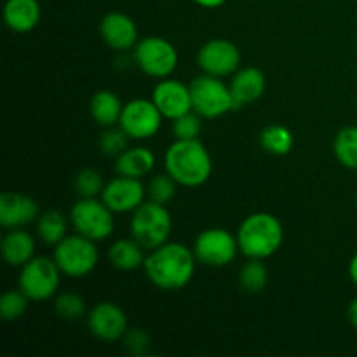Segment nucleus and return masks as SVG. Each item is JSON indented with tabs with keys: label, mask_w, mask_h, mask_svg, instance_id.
Here are the masks:
<instances>
[{
	"label": "nucleus",
	"mask_w": 357,
	"mask_h": 357,
	"mask_svg": "<svg viewBox=\"0 0 357 357\" xmlns=\"http://www.w3.org/2000/svg\"><path fill=\"white\" fill-rule=\"evenodd\" d=\"M194 250L180 243L167 241L162 246L152 250L145 258V274L155 288L164 291L183 289L195 274Z\"/></svg>",
	"instance_id": "obj_1"
},
{
	"label": "nucleus",
	"mask_w": 357,
	"mask_h": 357,
	"mask_svg": "<svg viewBox=\"0 0 357 357\" xmlns=\"http://www.w3.org/2000/svg\"><path fill=\"white\" fill-rule=\"evenodd\" d=\"M70 223L77 234L91 241H105L115 229L114 211L96 197H80L70 211Z\"/></svg>",
	"instance_id": "obj_6"
},
{
	"label": "nucleus",
	"mask_w": 357,
	"mask_h": 357,
	"mask_svg": "<svg viewBox=\"0 0 357 357\" xmlns=\"http://www.w3.org/2000/svg\"><path fill=\"white\" fill-rule=\"evenodd\" d=\"M333 153L338 162L349 169H357V126H347L335 136Z\"/></svg>",
	"instance_id": "obj_25"
},
{
	"label": "nucleus",
	"mask_w": 357,
	"mask_h": 357,
	"mask_svg": "<svg viewBox=\"0 0 357 357\" xmlns=\"http://www.w3.org/2000/svg\"><path fill=\"white\" fill-rule=\"evenodd\" d=\"M66 230H68V222H66L65 215L59 211H45L37 218V234L42 239V243L49 244V246H56L61 243L66 237Z\"/></svg>",
	"instance_id": "obj_24"
},
{
	"label": "nucleus",
	"mask_w": 357,
	"mask_h": 357,
	"mask_svg": "<svg viewBox=\"0 0 357 357\" xmlns=\"http://www.w3.org/2000/svg\"><path fill=\"white\" fill-rule=\"evenodd\" d=\"M152 101L157 105L160 114L169 121L192 112L190 86L174 79H162L152 93Z\"/></svg>",
	"instance_id": "obj_15"
},
{
	"label": "nucleus",
	"mask_w": 357,
	"mask_h": 357,
	"mask_svg": "<svg viewBox=\"0 0 357 357\" xmlns=\"http://www.w3.org/2000/svg\"><path fill=\"white\" fill-rule=\"evenodd\" d=\"M124 345L131 354L143 356L146 351H149L150 338L143 330H139V328H132V330L126 331Z\"/></svg>",
	"instance_id": "obj_34"
},
{
	"label": "nucleus",
	"mask_w": 357,
	"mask_h": 357,
	"mask_svg": "<svg viewBox=\"0 0 357 357\" xmlns=\"http://www.w3.org/2000/svg\"><path fill=\"white\" fill-rule=\"evenodd\" d=\"M135 61L146 75L153 79H167L178 66V51L164 37H145L135 45Z\"/></svg>",
	"instance_id": "obj_9"
},
{
	"label": "nucleus",
	"mask_w": 357,
	"mask_h": 357,
	"mask_svg": "<svg viewBox=\"0 0 357 357\" xmlns=\"http://www.w3.org/2000/svg\"><path fill=\"white\" fill-rule=\"evenodd\" d=\"M153 167H155V155L145 146L126 149L121 155H117L115 162V169L121 176L138 178V180L152 173Z\"/></svg>",
	"instance_id": "obj_21"
},
{
	"label": "nucleus",
	"mask_w": 357,
	"mask_h": 357,
	"mask_svg": "<svg viewBox=\"0 0 357 357\" xmlns=\"http://www.w3.org/2000/svg\"><path fill=\"white\" fill-rule=\"evenodd\" d=\"M61 271L54 258H31L20 272V289L30 298V302H44L52 298L59 288Z\"/></svg>",
	"instance_id": "obj_8"
},
{
	"label": "nucleus",
	"mask_w": 357,
	"mask_h": 357,
	"mask_svg": "<svg viewBox=\"0 0 357 357\" xmlns=\"http://www.w3.org/2000/svg\"><path fill=\"white\" fill-rule=\"evenodd\" d=\"M293 143H295V138L284 126H268L260 132L261 149L272 155H286L291 152Z\"/></svg>",
	"instance_id": "obj_26"
},
{
	"label": "nucleus",
	"mask_w": 357,
	"mask_h": 357,
	"mask_svg": "<svg viewBox=\"0 0 357 357\" xmlns=\"http://www.w3.org/2000/svg\"><path fill=\"white\" fill-rule=\"evenodd\" d=\"M197 6L206 7V9H216V7H222L227 0H194Z\"/></svg>",
	"instance_id": "obj_35"
},
{
	"label": "nucleus",
	"mask_w": 357,
	"mask_h": 357,
	"mask_svg": "<svg viewBox=\"0 0 357 357\" xmlns=\"http://www.w3.org/2000/svg\"><path fill=\"white\" fill-rule=\"evenodd\" d=\"M103 178L93 167L79 171L75 178V190L80 197H96L103 192Z\"/></svg>",
	"instance_id": "obj_31"
},
{
	"label": "nucleus",
	"mask_w": 357,
	"mask_h": 357,
	"mask_svg": "<svg viewBox=\"0 0 357 357\" xmlns=\"http://www.w3.org/2000/svg\"><path fill=\"white\" fill-rule=\"evenodd\" d=\"M87 326L93 337L101 342H117L128 331V317L124 310L112 302L98 303L87 316Z\"/></svg>",
	"instance_id": "obj_14"
},
{
	"label": "nucleus",
	"mask_w": 357,
	"mask_h": 357,
	"mask_svg": "<svg viewBox=\"0 0 357 357\" xmlns=\"http://www.w3.org/2000/svg\"><path fill=\"white\" fill-rule=\"evenodd\" d=\"M129 229H131L132 239L138 241L145 250L152 251L169 241L173 218L166 206L149 201L132 211Z\"/></svg>",
	"instance_id": "obj_4"
},
{
	"label": "nucleus",
	"mask_w": 357,
	"mask_h": 357,
	"mask_svg": "<svg viewBox=\"0 0 357 357\" xmlns=\"http://www.w3.org/2000/svg\"><path fill=\"white\" fill-rule=\"evenodd\" d=\"M129 136L126 135L124 129L119 128H107L100 138V149L101 152L107 155H121L126 149H128Z\"/></svg>",
	"instance_id": "obj_32"
},
{
	"label": "nucleus",
	"mask_w": 357,
	"mask_h": 357,
	"mask_svg": "<svg viewBox=\"0 0 357 357\" xmlns=\"http://www.w3.org/2000/svg\"><path fill=\"white\" fill-rule=\"evenodd\" d=\"M229 86L230 93H232L234 110H241L243 107L255 103V101L264 96L267 79H265V73L260 68L246 66V68H239L234 73Z\"/></svg>",
	"instance_id": "obj_17"
},
{
	"label": "nucleus",
	"mask_w": 357,
	"mask_h": 357,
	"mask_svg": "<svg viewBox=\"0 0 357 357\" xmlns=\"http://www.w3.org/2000/svg\"><path fill=\"white\" fill-rule=\"evenodd\" d=\"M28 298L21 289L14 291L3 293L2 298H0V316H2L3 321H17L24 316L28 309Z\"/></svg>",
	"instance_id": "obj_28"
},
{
	"label": "nucleus",
	"mask_w": 357,
	"mask_h": 357,
	"mask_svg": "<svg viewBox=\"0 0 357 357\" xmlns=\"http://www.w3.org/2000/svg\"><path fill=\"white\" fill-rule=\"evenodd\" d=\"M268 281L267 267L261 264L258 258H250L246 264L243 265L239 274V282L243 286L244 291L248 293H260L264 291Z\"/></svg>",
	"instance_id": "obj_27"
},
{
	"label": "nucleus",
	"mask_w": 357,
	"mask_h": 357,
	"mask_svg": "<svg viewBox=\"0 0 357 357\" xmlns=\"http://www.w3.org/2000/svg\"><path fill=\"white\" fill-rule=\"evenodd\" d=\"M162 119L164 115L152 100L136 98L124 105L119 126L131 139H149L159 132Z\"/></svg>",
	"instance_id": "obj_10"
},
{
	"label": "nucleus",
	"mask_w": 357,
	"mask_h": 357,
	"mask_svg": "<svg viewBox=\"0 0 357 357\" xmlns=\"http://www.w3.org/2000/svg\"><path fill=\"white\" fill-rule=\"evenodd\" d=\"M145 248L136 239H119L108 250V260L117 271L131 272L145 264Z\"/></svg>",
	"instance_id": "obj_22"
},
{
	"label": "nucleus",
	"mask_w": 357,
	"mask_h": 357,
	"mask_svg": "<svg viewBox=\"0 0 357 357\" xmlns=\"http://www.w3.org/2000/svg\"><path fill=\"white\" fill-rule=\"evenodd\" d=\"M146 188L138 178L121 176L108 181L101 192V201L114 213H131L145 202Z\"/></svg>",
	"instance_id": "obj_13"
},
{
	"label": "nucleus",
	"mask_w": 357,
	"mask_h": 357,
	"mask_svg": "<svg viewBox=\"0 0 357 357\" xmlns=\"http://www.w3.org/2000/svg\"><path fill=\"white\" fill-rule=\"evenodd\" d=\"M2 255L10 267H23L35 258L33 237L23 229H9L2 239Z\"/></svg>",
	"instance_id": "obj_20"
},
{
	"label": "nucleus",
	"mask_w": 357,
	"mask_h": 357,
	"mask_svg": "<svg viewBox=\"0 0 357 357\" xmlns=\"http://www.w3.org/2000/svg\"><path fill=\"white\" fill-rule=\"evenodd\" d=\"M197 65L204 73L223 79L239 70L241 51L234 42L215 38L199 49Z\"/></svg>",
	"instance_id": "obj_12"
},
{
	"label": "nucleus",
	"mask_w": 357,
	"mask_h": 357,
	"mask_svg": "<svg viewBox=\"0 0 357 357\" xmlns=\"http://www.w3.org/2000/svg\"><path fill=\"white\" fill-rule=\"evenodd\" d=\"M284 241V229L271 213H253L246 216L237 230V243L244 257L265 258L278 253Z\"/></svg>",
	"instance_id": "obj_3"
},
{
	"label": "nucleus",
	"mask_w": 357,
	"mask_h": 357,
	"mask_svg": "<svg viewBox=\"0 0 357 357\" xmlns=\"http://www.w3.org/2000/svg\"><path fill=\"white\" fill-rule=\"evenodd\" d=\"M201 129V117L194 110L173 121V132L176 139H197Z\"/></svg>",
	"instance_id": "obj_33"
},
{
	"label": "nucleus",
	"mask_w": 357,
	"mask_h": 357,
	"mask_svg": "<svg viewBox=\"0 0 357 357\" xmlns=\"http://www.w3.org/2000/svg\"><path fill=\"white\" fill-rule=\"evenodd\" d=\"M101 37L108 47L115 51L135 49L138 44V28L136 23L124 13H108L100 23Z\"/></svg>",
	"instance_id": "obj_18"
},
{
	"label": "nucleus",
	"mask_w": 357,
	"mask_h": 357,
	"mask_svg": "<svg viewBox=\"0 0 357 357\" xmlns=\"http://www.w3.org/2000/svg\"><path fill=\"white\" fill-rule=\"evenodd\" d=\"M42 9L38 0H7L3 6V21L16 33H28L38 24Z\"/></svg>",
	"instance_id": "obj_19"
},
{
	"label": "nucleus",
	"mask_w": 357,
	"mask_h": 357,
	"mask_svg": "<svg viewBox=\"0 0 357 357\" xmlns=\"http://www.w3.org/2000/svg\"><path fill=\"white\" fill-rule=\"evenodd\" d=\"M40 216L38 204L20 192H3L0 195V225L3 229H21Z\"/></svg>",
	"instance_id": "obj_16"
},
{
	"label": "nucleus",
	"mask_w": 357,
	"mask_h": 357,
	"mask_svg": "<svg viewBox=\"0 0 357 357\" xmlns=\"http://www.w3.org/2000/svg\"><path fill=\"white\" fill-rule=\"evenodd\" d=\"M347 316H349V321H351L352 326H354L357 330V298L352 300L351 305H349Z\"/></svg>",
	"instance_id": "obj_36"
},
{
	"label": "nucleus",
	"mask_w": 357,
	"mask_h": 357,
	"mask_svg": "<svg viewBox=\"0 0 357 357\" xmlns=\"http://www.w3.org/2000/svg\"><path fill=\"white\" fill-rule=\"evenodd\" d=\"M100 255L94 241L73 234L66 236L61 243L54 246V261L59 267L61 274L68 278L79 279L91 274L96 268Z\"/></svg>",
	"instance_id": "obj_7"
},
{
	"label": "nucleus",
	"mask_w": 357,
	"mask_h": 357,
	"mask_svg": "<svg viewBox=\"0 0 357 357\" xmlns=\"http://www.w3.org/2000/svg\"><path fill=\"white\" fill-rule=\"evenodd\" d=\"M176 185L178 181L169 173L155 174L146 187V195L150 197V201L166 206L176 195Z\"/></svg>",
	"instance_id": "obj_29"
},
{
	"label": "nucleus",
	"mask_w": 357,
	"mask_h": 357,
	"mask_svg": "<svg viewBox=\"0 0 357 357\" xmlns=\"http://www.w3.org/2000/svg\"><path fill=\"white\" fill-rule=\"evenodd\" d=\"M91 115L94 121L103 128H112V126L119 124L122 115V105L121 98L112 91H98L93 98H91Z\"/></svg>",
	"instance_id": "obj_23"
},
{
	"label": "nucleus",
	"mask_w": 357,
	"mask_h": 357,
	"mask_svg": "<svg viewBox=\"0 0 357 357\" xmlns=\"http://www.w3.org/2000/svg\"><path fill=\"white\" fill-rule=\"evenodd\" d=\"M239 243L225 229H206L194 243V255L197 261L209 267H227L236 260Z\"/></svg>",
	"instance_id": "obj_11"
},
{
	"label": "nucleus",
	"mask_w": 357,
	"mask_h": 357,
	"mask_svg": "<svg viewBox=\"0 0 357 357\" xmlns=\"http://www.w3.org/2000/svg\"><path fill=\"white\" fill-rule=\"evenodd\" d=\"M192 110L202 119H218L234 112L232 93L220 77L202 73L190 82Z\"/></svg>",
	"instance_id": "obj_5"
},
{
	"label": "nucleus",
	"mask_w": 357,
	"mask_h": 357,
	"mask_svg": "<svg viewBox=\"0 0 357 357\" xmlns=\"http://www.w3.org/2000/svg\"><path fill=\"white\" fill-rule=\"evenodd\" d=\"M54 309L63 319L75 321L86 314V303H84L82 296H79L77 293H61L56 296Z\"/></svg>",
	"instance_id": "obj_30"
},
{
	"label": "nucleus",
	"mask_w": 357,
	"mask_h": 357,
	"mask_svg": "<svg viewBox=\"0 0 357 357\" xmlns=\"http://www.w3.org/2000/svg\"><path fill=\"white\" fill-rule=\"evenodd\" d=\"M349 278L357 286V253L352 257L351 264H349Z\"/></svg>",
	"instance_id": "obj_37"
},
{
	"label": "nucleus",
	"mask_w": 357,
	"mask_h": 357,
	"mask_svg": "<svg viewBox=\"0 0 357 357\" xmlns=\"http://www.w3.org/2000/svg\"><path fill=\"white\" fill-rule=\"evenodd\" d=\"M164 167L181 187H201L209 180L213 160L197 139H176L164 153Z\"/></svg>",
	"instance_id": "obj_2"
}]
</instances>
